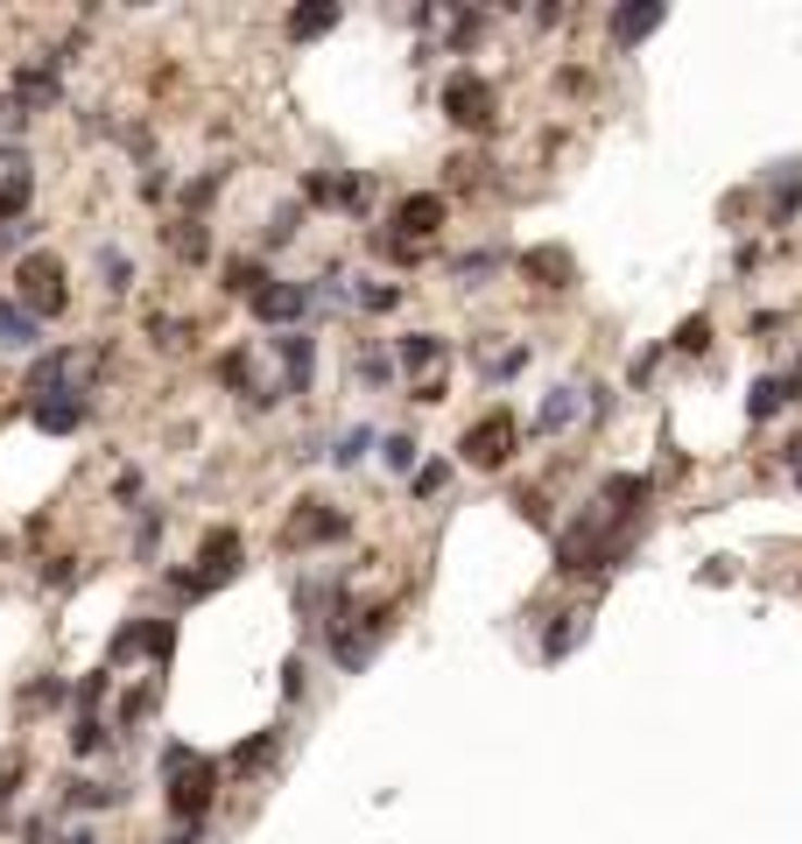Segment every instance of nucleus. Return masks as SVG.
Returning a JSON list of instances; mask_svg holds the SVG:
<instances>
[{
	"mask_svg": "<svg viewBox=\"0 0 802 844\" xmlns=\"http://www.w3.org/2000/svg\"><path fill=\"white\" fill-rule=\"evenodd\" d=\"M514 443H522V423L507 416V408H493V416H479L465 429V443H458V451H465V465H479V471H500L514 457Z\"/></svg>",
	"mask_w": 802,
	"mask_h": 844,
	"instance_id": "f257e3e1",
	"label": "nucleus"
},
{
	"mask_svg": "<svg viewBox=\"0 0 802 844\" xmlns=\"http://www.w3.org/2000/svg\"><path fill=\"white\" fill-rule=\"evenodd\" d=\"M14 281H22V310H28L36 324H42V317H57V310L71 303V289H64V261H57V254H28Z\"/></svg>",
	"mask_w": 802,
	"mask_h": 844,
	"instance_id": "f03ea898",
	"label": "nucleus"
},
{
	"mask_svg": "<svg viewBox=\"0 0 802 844\" xmlns=\"http://www.w3.org/2000/svg\"><path fill=\"white\" fill-rule=\"evenodd\" d=\"M212 795H218V767H212V760H190L184 774L170 781V817H176V823H184V831H190V823H204V809H212Z\"/></svg>",
	"mask_w": 802,
	"mask_h": 844,
	"instance_id": "7ed1b4c3",
	"label": "nucleus"
},
{
	"mask_svg": "<svg viewBox=\"0 0 802 844\" xmlns=\"http://www.w3.org/2000/svg\"><path fill=\"white\" fill-rule=\"evenodd\" d=\"M443 113H451V127H493V85L479 78V71H458L451 85H443Z\"/></svg>",
	"mask_w": 802,
	"mask_h": 844,
	"instance_id": "20e7f679",
	"label": "nucleus"
},
{
	"mask_svg": "<svg viewBox=\"0 0 802 844\" xmlns=\"http://www.w3.org/2000/svg\"><path fill=\"white\" fill-rule=\"evenodd\" d=\"M352 521L331 507V500H303V507L289 514V550H310V542H346Z\"/></svg>",
	"mask_w": 802,
	"mask_h": 844,
	"instance_id": "39448f33",
	"label": "nucleus"
},
{
	"mask_svg": "<svg viewBox=\"0 0 802 844\" xmlns=\"http://www.w3.org/2000/svg\"><path fill=\"white\" fill-rule=\"evenodd\" d=\"M360 619L366 627H331V662L338 669H360V662L374 655V641L394 627V605H374V613H360Z\"/></svg>",
	"mask_w": 802,
	"mask_h": 844,
	"instance_id": "423d86ee",
	"label": "nucleus"
},
{
	"mask_svg": "<svg viewBox=\"0 0 802 844\" xmlns=\"http://www.w3.org/2000/svg\"><path fill=\"white\" fill-rule=\"evenodd\" d=\"M443 212H451V204H443L437 190H415V198L394 204V232L409 247H423V240H437V232H443Z\"/></svg>",
	"mask_w": 802,
	"mask_h": 844,
	"instance_id": "0eeeda50",
	"label": "nucleus"
},
{
	"mask_svg": "<svg viewBox=\"0 0 802 844\" xmlns=\"http://www.w3.org/2000/svg\"><path fill=\"white\" fill-rule=\"evenodd\" d=\"M310 303H317V289H310V281H267V289L254 295V317H261V324H296Z\"/></svg>",
	"mask_w": 802,
	"mask_h": 844,
	"instance_id": "6e6552de",
	"label": "nucleus"
},
{
	"mask_svg": "<svg viewBox=\"0 0 802 844\" xmlns=\"http://www.w3.org/2000/svg\"><path fill=\"white\" fill-rule=\"evenodd\" d=\"M28 416H36V429H50V437H71V429L92 423V402H85L78 388H64V394H50V402H36Z\"/></svg>",
	"mask_w": 802,
	"mask_h": 844,
	"instance_id": "1a4fd4ad",
	"label": "nucleus"
},
{
	"mask_svg": "<svg viewBox=\"0 0 802 844\" xmlns=\"http://www.w3.org/2000/svg\"><path fill=\"white\" fill-rule=\"evenodd\" d=\"M170 641H176V627L170 619H134V627L113 633V662H127V655H170Z\"/></svg>",
	"mask_w": 802,
	"mask_h": 844,
	"instance_id": "9d476101",
	"label": "nucleus"
},
{
	"mask_svg": "<svg viewBox=\"0 0 802 844\" xmlns=\"http://www.w3.org/2000/svg\"><path fill=\"white\" fill-rule=\"evenodd\" d=\"M275 352H281V394H303V388H310V366H317V338L281 331Z\"/></svg>",
	"mask_w": 802,
	"mask_h": 844,
	"instance_id": "9b49d317",
	"label": "nucleus"
},
{
	"mask_svg": "<svg viewBox=\"0 0 802 844\" xmlns=\"http://www.w3.org/2000/svg\"><path fill=\"white\" fill-rule=\"evenodd\" d=\"M310 204H338V212H366V176H303Z\"/></svg>",
	"mask_w": 802,
	"mask_h": 844,
	"instance_id": "f8f14e48",
	"label": "nucleus"
},
{
	"mask_svg": "<svg viewBox=\"0 0 802 844\" xmlns=\"http://www.w3.org/2000/svg\"><path fill=\"white\" fill-rule=\"evenodd\" d=\"M57 92H64V85H57V56H50V64H28V71H14V106H22V113H42V106H57Z\"/></svg>",
	"mask_w": 802,
	"mask_h": 844,
	"instance_id": "ddd939ff",
	"label": "nucleus"
},
{
	"mask_svg": "<svg viewBox=\"0 0 802 844\" xmlns=\"http://www.w3.org/2000/svg\"><path fill=\"white\" fill-rule=\"evenodd\" d=\"M437 360H443V338H437V331H415V338H401V345H394V366H401V374L437 380Z\"/></svg>",
	"mask_w": 802,
	"mask_h": 844,
	"instance_id": "4468645a",
	"label": "nucleus"
},
{
	"mask_svg": "<svg viewBox=\"0 0 802 844\" xmlns=\"http://www.w3.org/2000/svg\"><path fill=\"white\" fill-rule=\"evenodd\" d=\"M662 28V8L648 0V8H613V42L619 50H634V42H648Z\"/></svg>",
	"mask_w": 802,
	"mask_h": 844,
	"instance_id": "2eb2a0df",
	"label": "nucleus"
},
{
	"mask_svg": "<svg viewBox=\"0 0 802 844\" xmlns=\"http://www.w3.org/2000/svg\"><path fill=\"white\" fill-rule=\"evenodd\" d=\"M599 493H605V507H619V521H634V514H641V500H648V479H641V471H613Z\"/></svg>",
	"mask_w": 802,
	"mask_h": 844,
	"instance_id": "dca6fc26",
	"label": "nucleus"
},
{
	"mask_svg": "<svg viewBox=\"0 0 802 844\" xmlns=\"http://www.w3.org/2000/svg\"><path fill=\"white\" fill-rule=\"evenodd\" d=\"M577 408H585V394H577V388H556V394H549L542 408H535V423H528V429H535V437H556V429L571 423Z\"/></svg>",
	"mask_w": 802,
	"mask_h": 844,
	"instance_id": "f3484780",
	"label": "nucleus"
},
{
	"mask_svg": "<svg viewBox=\"0 0 802 844\" xmlns=\"http://www.w3.org/2000/svg\"><path fill=\"white\" fill-rule=\"evenodd\" d=\"M36 331H42V324L28 317L22 303H8V295H0V345H8V352H28V345H36Z\"/></svg>",
	"mask_w": 802,
	"mask_h": 844,
	"instance_id": "a211bd4d",
	"label": "nucleus"
},
{
	"mask_svg": "<svg viewBox=\"0 0 802 844\" xmlns=\"http://www.w3.org/2000/svg\"><path fill=\"white\" fill-rule=\"evenodd\" d=\"M522 275L549 281V289H563V281H571V254H563V247H535V254H522Z\"/></svg>",
	"mask_w": 802,
	"mask_h": 844,
	"instance_id": "6ab92c4d",
	"label": "nucleus"
},
{
	"mask_svg": "<svg viewBox=\"0 0 802 844\" xmlns=\"http://www.w3.org/2000/svg\"><path fill=\"white\" fill-rule=\"evenodd\" d=\"M331 28H338V8H331V0H317V8H296V14H289V36H296V42H317V36H331Z\"/></svg>",
	"mask_w": 802,
	"mask_h": 844,
	"instance_id": "aec40b11",
	"label": "nucleus"
},
{
	"mask_svg": "<svg viewBox=\"0 0 802 844\" xmlns=\"http://www.w3.org/2000/svg\"><path fill=\"white\" fill-rule=\"evenodd\" d=\"M781 408H789V394H781V374H767V380H753V388H747V416H753V423H775Z\"/></svg>",
	"mask_w": 802,
	"mask_h": 844,
	"instance_id": "412c9836",
	"label": "nucleus"
},
{
	"mask_svg": "<svg viewBox=\"0 0 802 844\" xmlns=\"http://www.w3.org/2000/svg\"><path fill=\"white\" fill-rule=\"evenodd\" d=\"M28 190H36V176H28V169H8V184H0V226H22Z\"/></svg>",
	"mask_w": 802,
	"mask_h": 844,
	"instance_id": "4be33fe9",
	"label": "nucleus"
},
{
	"mask_svg": "<svg viewBox=\"0 0 802 844\" xmlns=\"http://www.w3.org/2000/svg\"><path fill=\"white\" fill-rule=\"evenodd\" d=\"M577 633H585V613H556V627L542 633V655H549V662H563V655L577 647Z\"/></svg>",
	"mask_w": 802,
	"mask_h": 844,
	"instance_id": "5701e85b",
	"label": "nucleus"
},
{
	"mask_svg": "<svg viewBox=\"0 0 802 844\" xmlns=\"http://www.w3.org/2000/svg\"><path fill=\"white\" fill-rule=\"evenodd\" d=\"M500 268H507V254H500V247H479V254L458 261V281H465V289H479V281H486V275H500Z\"/></svg>",
	"mask_w": 802,
	"mask_h": 844,
	"instance_id": "b1692460",
	"label": "nucleus"
},
{
	"mask_svg": "<svg viewBox=\"0 0 802 844\" xmlns=\"http://www.w3.org/2000/svg\"><path fill=\"white\" fill-rule=\"evenodd\" d=\"M226 289H233V295H247V303H254V295L267 289V268H261V261H226Z\"/></svg>",
	"mask_w": 802,
	"mask_h": 844,
	"instance_id": "393cba45",
	"label": "nucleus"
},
{
	"mask_svg": "<svg viewBox=\"0 0 802 844\" xmlns=\"http://www.w3.org/2000/svg\"><path fill=\"white\" fill-rule=\"evenodd\" d=\"M374 443H380V437H374V429H366V423H360V429H346V437H338V451H331V465H346V471H352V465H360L366 451H374Z\"/></svg>",
	"mask_w": 802,
	"mask_h": 844,
	"instance_id": "a878e982",
	"label": "nucleus"
},
{
	"mask_svg": "<svg viewBox=\"0 0 802 844\" xmlns=\"http://www.w3.org/2000/svg\"><path fill=\"white\" fill-rule=\"evenodd\" d=\"M170 240H176V254H184V261H204V254H212V240H204V226H198V218H184V226H176Z\"/></svg>",
	"mask_w": 802,
	"mask_h": 844,
	"instance_id": "bb28decb",
	"label": "nucleus"
},
{
	"mask_svg": "<svg viewBox=\"0 0 802 844\" xmlns=\"http://www.w3.org/2000/svg\"><path fill=\"white\" fill-rule=\"evenodd\" d=\"M352 366H360V380H366V388H388V380H394V360H388V352H374V345H366Z\"/></svg>",
	"mask_w": 802,
	"mask_h": 844,
	"instance_id": "cd10ccee",
	"label": "nucleus"
},
{
	"mask_svg": "<svg viewBox=\"0 0 802 844\" xmlns=\"http://www.w3.org/2000/svg\"><path fill=\"white\" fill-rule=\"evenodd\" d=\"M352 303H360V310H394L401 289H394V281H360V289H352Z\"/></svg>",
	"mask_w": 802,
	"mask_h": 844,
	"instance_id": "c85d7f7f",
	"label": "nucleus"
},
{
	"mask_svg": "<svg viewBox=\"0 0 802 844\" xmlns=\"http://www.w3.org/2000/svg\"><path fill=\"white\" fill-rule=\"evenodd\" d=\"M704 345H711V317L697 310V317H682V324H676V352H704Z\"/></svg>",
	"mask_w": 802,
	"mask_h": 844,
	"instance_id": "c756f323",
	"label": "nucleus"
},
{
	"mask_svg": "<svg viewBox=\"0 0 802 844\" xmlns=\"http://www.w3.org/2000/svg\"><path fill=\"white\" fill-rule=\"evenodd\" d=\"M99 275H106V289H113V295H121L127 281H134V268H127V254H121V247H99Z\"/></svg>",
	"mask_w": 802,
	"mask_h": 844,
	"instance_id": "7c9ffc66",
	"label": "nucleus"
},
{
	"mask_svg": "<svg viewBox=\"0 0 802 844\" xmlns=\"http://www.w3.org/2000/svg\"><path fill=\"white\" fill-rule=\"evenodd\" d=\"M99 746H106V725H99L92 710H85V718L71 725V753H99Z\"/></svg>",
	"mask_w": 802,
	"mask_h": 844,
	"instance_id": "2f4dec72",
	"label": "nucleus"
},
{
	"mask_svg": "<svg viewBox=\"0 0 802 844\" xmlns=\"http://www.w3.org/2000/svg\"><path fill=\"white\" fill-rule=\"evenodd\" d=\"M71 803H78V809H106V803H121V789H106V781H78Z\"/></svg>",
	"mask_w": 802,
	"mask_h": 844,
	"instance_id": "473e14b6",
	"label": "nucleus"
},
{
	"mask_svg": "<svg viewBox=\"0 0 802 844\" xmlns=\"http://www.w3.org/2000/svg\"><path fill=\"white\" fill-rule=\"evenodd\" d=\"M380 457L388 471H415V437H380Z\"/></svg>",
	"mask_w": 802,
	"mask_h": 844,
	"instance_id": "72a5a7b5",
	"label": "nucleus"
},
{
	"mask_svg": "<svg viewBox=\"0 0 802 844\" xmlns=\"http://www.w3.org/2000/svg\"><path fill=\"white\" fill-rule=\"evenodd\" d=\"M296 218H303V212H296V204H281V212L267 218V232H261V240H267V247H289V240H296Z\"/></svg>",
	"mask_w": 802,
	"mask_h": 844,
	"instance_id": "f704fd0d",
	"label": "nucleus"
},
{
	"mask_svg": "<svg viewBox=\"0 0 802 844\" xmlns=\"http://www.w3.org/2000/svg\"><path fill=\"white\" fill-rule=\"evenodd\" d=\"M267 753H275V732H254L247 746H233V767H261Z\"/></svg>",
	"mask_w": 802,
	"mask_h": 844,
	"instance_id": "c9c22d12",
	"label": "nucleus"
},
{
	"mask_svg": "<svg viewBox=\"0 0 802 844\" xmlns=\"http://www.w3.org/2000/svg\"><path fill=\"white\" fill-rule=\"evenodd\" d=\"M443 479H451V465H423V471H415V493L437 500V493H443Z\"/></svg>",
	"mask_w": 802,
	"mask_h": 844,
	"instance_id": "e433bc0d",
	"label": "nucleus"
},
{
	"mask_svg": "<svg viewBox=\"0 0 802 844\" xmlns=\"http://www.w3.org/2000/svg\"><path fill=\"white\" fill-rule=\"evenodd\" d=\"M514 507H522V521L549 528V500H542V493H514Z\"/></svg>",
	"mask_w": 802,
	"mask_h": 844,
	"instance_id": "4c0bfd02",
	"label": "nucleus"
},
{
	"mask_svg": "<svg viewBox=\"0 0 802 844\" xmlns=\"http://www.w3.org/2000/svg\"><path fill=\"white\" fill-rule=\"evenodd\" d=\"M522 366H528V345H514V352H500V360L486 366V374H493V380H507V374H522Z\"/></svg>",
	"mask_w": 802,
	"mask_h": 844,
	"instance_id": "58836bf2",
	"label": "nucleus"
},
{
	"mask_svg": "<svg viewBox=\"0 0 802 844\" xmlns=\"http://www.w3.org/2000/svg\"><path fill=\"white\" fill-rule=\"evenodd\" d=\"M155 536H162V514H148V521H141V536H134V550H141V556H155Z\"/></svg>",
	"mask_w": 802,
	"mask_h": 844,
	"instance_id": "ea45409f",
	"label": "nucleus"
},
{
	"mask_svg": "<svg viewBox=\"0 0 802 844\" xmlns=\"http://www.w3.org/2000/svg\"><path fill=\"white\" fill-rule=\"evenodd\" d=\"M22 240H36V226H28V218H22V226H0V254H8V247H22Z\"/></svg>",
	"mask_w": 802,
	"mask_h": 844,
	"instance_id": "a19ab883",
	"label": "nucleus"
},
{
	"mask_svg": "<svg viewBox=\"0 0 802 844\" xmlns=\"http://www.w3.org/2000/svg\"><path fill=\"white\" fill-rule=\"evenodd\" d=\"M218 374H226L233 388H240V380H247V352H226V360H218Z\"/></svg>",
	"mask_w": 802,
	"mask_h": 844,
	"instance_id": "79ce46f5",
	"label": "nucleus"
},
{
	"mask_svg": "<svg viewBox=\"0 0 802 844\" xmlns=\"http://www.w3.org/2000/svg\"><path fill=\"white\" fill-rule=\"evenodd\" d=\"M8 795H14V767H0V809H8Z\"/></svg>",
	"mask_w": 802,
	"mask_h": 844,
	"instance_id": "37998d69",
	"label": "nucleus"
},
{
	"mask_svg": "<svg viewBox=\"0 0 802 844\" xmlns=\"http://www.w3.org/2000/svg\"><path fill=\"white\" fill-rule=\"evenodd\" d=\"M781 451H789V465H795V479H802V443H781Z\"/></svg>",
	"mask_w": 802,
	"mask_h": 844,
	"instance_id": "c03bdc74",
	"label": "nucleus"
},
{
	"mask_svg": "<svg viewBox=\"0 0 802 844\" xmlns=\"http://www.w3.org/2000/svg\"><path fill=\"white\" fill-rule=\"evenodd\" d=\"M64 844H99V837H92V831H71V837H64Z\"/></svg>",
	"mask_w": 802,
	"mask_h": 844,
	"instance_id": "a18cd8bd",
	"label": "nucleus"
},
{
	"mask_svg": "<svg viewBox=\"0 0 802 844\" xmlns=\"http://www.w3.org/2000/svg\"><path fill=\"white\" fill-rule=\"evenodd\" d=\"M0 155H8V148H0Z\"/></svg>",
	"mask_w": 802,
	"mask_h": 844,
	"instance_id": "49530a36",
	"label": "nucleus"
},
{
	"mask_svg": "<svg viewBox=\"0 0 802 844\" xmlns=\"http://www.w3.org/2000/svg\"><path fill=\"white\" fill-rule=\"evenodd\" d=\"M795 584H802V577H795Z\"/></svg>",
	"mask_w": 802,
	"mask_h": 844,
	"instance_id": "de8ad7c7",
	"label": "nucleus"
}]
</instances>
